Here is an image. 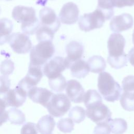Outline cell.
<instances>
[{"label": "cell", "mask_w": 134, "mask_h": 134, "mask_svg": "<svg viewBox=\"0 0 134 134\" xmlns=\"http://www.w3.org/2000/svg\"><path fill=\"white\" fill-rule=\"evenodd\" d=\"M13 18L21 23V28L24 34L33 35L40 26V22L36 16L35 10L31 7L18 5L12 12Z\"/></svg>", "instance_id": "6da1fadb"}, {"label": "cell", "mask_w": 134, "mask_h": 134, "mask_svg": "<svg viewBox=\"0 0 134 134\" xmlns=\"http://www.w3.org/2000/svg\"><path fill=\"white\" fill-rule=\"evenodd\" d=\"M98 91L104 99L109 102H114L120 99L121 88L120 85L107 72L99 73L97 80Z\"/></svg>", "instance_id": "7a4b0ae2"}, {"label": "cell", "mask_w": 134, "mask_h": 134, "mask_svg": "<svg viewBox=\"0 0 134 134\" xmlns=\"http://www.w3.org/2000/svg\"><path fill=\"white\" fill-rule=\"evenodd\" d=\"M55 49L52 41H41L32 47L30 53V65L41 66L54 54Z\"/></svg>", "instance_id": "3957f363"}, {"label": "cell", "mask_w": 134, "mask_h": 134, "mask_svg": "<svg viewBox=\"0 0 134 134\" xmlns=\"http://www.w3.org/2000/svg\"><path fill=\"white\" fill-rule=\"evenodd\" d=\"M106 20L104 13L100 9L96 8L92 13L84 14L80 16L78 24L81 30L88 32L101 28Z\"/></svg>", "instance_id": "277c9868"}, {"label": "cell", "mask_w": 134, "mask_h": 134, "mask_svg": "<svg viewBox=\"0 0 134 134\" xmlns=\"http://www.w3.org/2000/svg\"><path fill=\"white\" fill-rule=\"evenodd\" d=\"M71 104L67 96L63 93L53 94L46 108L49 113L53 117H61L70 109Z\"/></svg>", "instance_id": "5b68a950"}, {"label": "cell", "mask_w": 134, "mask_h": 134, "mask_svg": "<svg viewBox=\"0 0 134 134\" xmlns=\"http://www.w3.org/2000/svg\"><path fill=\"white\" fill-rule=\"evenodd\" d=\"M71 65L66 58L55 57L44 64L43 73L49 79H53L61 75L65 70L69 69Z\"/></svg>", "instance_id": "8992f818"}, {"label": "cell", "mask_w": 134, "mask_h": 134, "mask_svg": "<svg viewBox=\"0 0 134 134\" xmlns=\"http://www.w3.org/2000/svg\"><path fill=\"white\" fill-rule=\"evenodd\" d=\"M86 115L88 118L97 125L108 123L111 119V113L103 103H99L87 108Z\"/></svg>", "instance_id": "52a82bcc"}, {"label": "cell", "mask_w": 134, "mask_h": 134, "mask_svg": "<svg viewBox=\"0 0 134 134\" xmlns=\"http://www.w3.org/2000/svg\"><path fill=\"white\" fill-rule=\"evenodd\" d=\"M8 42L12 50L17 53L25 54L32 48V43L27 35L21 32L12 34Z\"/></svg>", "instance_id": "ba28073f"}, {"label": "cell", "mask_w": 134, "mask_h": 134, "mask_svg": "<svg viewBox=\"0 0 134 134\" xmlns=\"http://www.w3.org/2000/svg\"><path fill=\"white\" fill-rule=\"evenodd\" d=\"M43 76L41 66L30 65L26 76L21 80L18 86L28 93L32 87L36 86Z\"/></svg>", "instance_id": "9c48e42d"}, {"label": "cell", "mask_w": 134, "mask_h": 134, "mask_svg": "<svg viewBox=\"0 0 134 134\" xmlns=\"http://www.w3.org/2000/svg\"><path fill=\"white\" fill-rule=\"evenodd\" d=\"M126 40L122 35L118 33L111 34L107 41V48L109 55L111 58H119L125 55L124 52Z\"/></svg>", "instance_id": "30bf717a"}, {"label": "cell", "mask_w": 134, "mask_h": 134, "mask_svg": "<svg viewBox=\"0 0 134 134\" xmlns=\"http://www.w3.org/2000/svg\"><path fill=\"white\" fill-rule=\"evenodd\" d=\"M1 95L7 107L12 106L17 108L22 106L25 102L28 93L17 85L14 89H9L8 92Z\"/></svg>", "instance_id": "8fae6325"}, {"label": "cell", "mask_w": 134, "mask_h": 134, "mask_svg": "<svg viewBox=\"0 0 134 134\" xmlns=\"http://www.w3.org/2000/svg\"><path fill=\"white\" fill-rule=\"evenodd\" d=\"M40 24L52 29L55 33L59 29L61 24L55 12L51 8L44 7L39 12Z\"/></svg>", "instance_id": "7c38bea8"}, {"label": "cell", "mask_w": 134, "mask_h": 134, "mask_svg": "<svg viewBox=\"0 0 134 134\" xmlns=\"http://www.w3.org/2000/svg\"><path fill=\"white\" fill-rule=\"evenodd\" d=\"M79 9L73 2H68L63 5L59 15L61 23L66 25L76 23L79 19Z\"/></svg>", "instance_id": "4fadbf2b"}, {"label": "cell", "mask_w": 134, "mask_h": 134, "mask_svg": "<svg viewBox=\"0 0 134 134\" xmlns=\"http://www.w3.org/2000/svg\"><path fill=\"white\" fill-rule=\"evenodd\" d=\"M133 25V17L128 13H124L114 16L111 19L109 24L110 29L115 32H120L128 30Z\"/></svg>", "instance_id": "5bb4252c"}, {"label": "cell", "mask_w": 134, "mask_h": 134, "mask_svg": "<svg viewBox=\"0 0 134 134\" xmlns=\"http://www.w3.org/2000/svg\"><path fill=\"white\" fill-rule=\"evenodd\" d=\"M65 91L67 97L71 102L74 103H80L83 101L84 89L77 80H69L66 82Z\"/></svg>", "instance_id": "9a60e30c"}, {"label": "cell", "mask_w": 134, "mask_h": 134, "mask_svg": "<svg viewBox=\"0 0 134 134\" xmlns=\"http://www.w3.org/2000/svg\"><path fill=\"white\" fill-rule=\"evenodd\" d=\"M53 93L44 88L34 86L28 91V96L34 103L40 104L46 108Z\"/></svg>", "instance_id": "2e32d148"}, {"label": "cell", "mask_w": 134, "mask_h": 134, "mask_svg": "<svg viewBox=\"0 0 134 134\" xmlns=\"http://www.w3.org/2000/svg\"><path fill=\"white\" fill-rule=\"evenodd\" d=\"M84 47L80 42L71 41L65 46V52L67 54L66 58L72 64L73 62L80 60L84 53Z\"/></svg>", "instance_id": "e0dca14e"}, {"label": "cell", "mask_w": 134, "mask_h": 134, "mask_svg": "<svg viewBox=\"0 0 134 134\" xmlns=\"http://www.w3.org/2000/svg\"><path fill=\"white\" fill-rule=\"evenodd\" d=\"M70 69L72 76L77 79L84 78L90 72L87 63L81 59L73 62Z\"/></svg>", "instance_id": "ac0fdd59"}, {"label": "cell", "mask_w": 134, "mask_h": 134, "mask_svg": "<svg viewBox=\"0 0 134 134\" xmlns=\"http://www.w3.org/2000/svg\"><path fill=\"white\" fill-rule=\"evenodd\" d=\"M55 125V122L52 116L46 115L39 120L37 128L40 134H51Z\"/></svg>", "instance_id": "d6986e66"}, {"label": "cell", "mask_w": 134, "mask_h": 134, "mask_svg": "<svg viewBox=\"0 0 134 134\" xmlns=\"http://www.w3.org/2000/svg\"><path fill=\"white\" fill-rule=\"evenodd\" d=\"M13 29L12 21L7 18L0 19V45L8 41Z\"/></svg>", "instance_id": "ffe728a7"}, {"label": "cell", "mask_w": 134, "mask_h": 134, "mask_svg": "<svg viewBox=\"0 0 134 134\" xmlns=\"http://www.w3.org/2000/svg\"><path fill=\"white\" fill-rule=\"evenodd\" d=\"M87 63L90 68V71L94 73L103 72L106 67L104 59L99 55H93L90 57Z\"/></svg>", "instance_id": "44dd1931"}, {"label": "cell", "mask_w": 134, "mask_h": 134, "mask_svg": "<svg viewBox=\"0 0 134 134\" xmlns=\"http://www.w3.org/2000/svg\"><path fill=\"white\" fill-rule=\"evenodd\" d=\"M116 0H98L97 8L104 13L106 20H109L114 14V7L116 6Z\"/></svg>", "instance_id": "7402d4cb"}, {"label": "cell", "mask_w": 134, "mask_h": 134, "mask_svg": "<svg viewBox=\"0 0 134 134\" xmlns=\"http://www.w3.org/2000/svg\"><path fill=\"white\" fill-rule=\"evenodd\" d=\"M83 102L87 108L93 105L102 103V98L95 90H89L85 93Z\"/></svg>", "instance_id": "603a6c76"}, {"label": "cell", "mask_w": 134, "mask_h": 134, "mask_svg": "<svg viewBox=\"0 0 134 134\" xmlns=\"http://www.w3.org/2000/svg\"><path fill=\"white\" fill-rule=\"evenodd\" d=\"M8 120L12 124L20 125L26 121L24 114L16 107L10 108L8 111Z\"/></svg>", "instance_id": "cb8c5ba5"}, {"label": "cell", "mask_w": 134, "mask_h": 134, "mask_svg": "<svg viewBox=\"0 0 134 134\" xmlns=\"http://www.w3.org/2000/svg\"><path fill=\"white\" fill-rule=\"evenodd\" d=\"M111 132L114 134H122L127 129L126 121L122 118L111 119L108 122Z\"/></svg>", "instance_id": "d4e9b609"}, {"label": "cell", "mask_w": 134, "mask_h": 134, "mask_svg": "<svg viewBox=\"0 0 134 134\" xmlns=\"http://www.w3.org/2000/svg\"><path fill=\"white\" fill-rule=\"evenodd\" d=\"M120 103L124 109L134 111V92H123L120 98Z\"/></svg>", "instance_id": "484cf974"}, {"label": "cell", "mask_w": 134, "mask_h": 134, "mask_svg": "<svg viewBox=\"0 0 134 134\" xmlns=\"http://www.w3.org/2000/svg\"><path fill=\"white\" fill-rule=\"evenodd\" d=\"M54 34L52 29L40 24L36 31V38L39 42L52 41Z\"/></svg>", "instance_id": "4316f807"}, {"label": "cell", "mask_w": 134, "mask_h": 134, "mask_svg": "<svg viewBox=\"0 0 134 134\" xmlns=\"http://www.w3.org/2000/svg\"><path fill=\"white\" fill-rule=\"evenodd\" d=\"M49 85L53 91L59 93L64 90L66 87V82L65 77L61 74L57 77L49 79Z\"/></svg>", "instance_id": "83f0119b"}, {"label": "cell", "mask_w": 134, "mask_h": 134, "mask_svg": "<svg viewBox=\"0 0 134 134\" xmlns=\"http://www.w3.org/2000/svg\"><path fill=\"white\" fill-rule=\"evenodd\" d=\"M68 116L73 122L79 124L85 119L86 111L83 107L76 106L70 109Z\"/></svg>", "instance_id": "f1b7e54d"}, {"label": "cell", "mask_w": 134, "mask_h": 134, "mask_svg": "<svg viewBox=\"0 0 134 134\" xmlns=\"http://www.w3.org/2000/svg\"><path fill=\"white\" fill-rule=\"evenodd\" d=\"M57 127L63 133H70L74 130V123L70 118H61L57 123Z\"/></svg>", "instance_id": "f546056e"}, {"label": "cell", "mask_w": 134, "mask_h": 134, "mask_svg": "<svg viewBox=\"0 0 134 134\" xmlns=\"http://www.w3.org/2000/svg\"><path fill=\"white\" fill-rule=\"evenodd\" d=\"M128 54H126L125 55L116 58H107V62L110 66L115 69H119L125 66L128 62Z\"/></svg>", "instance_id": "4dcf8cb0"}, {"label": "cell", "mask_w": 134, "mask_h": 134, "mask_svg": "<svg viewBox=\"0 0 134 134\" xmlns=\"http://www.w3.org/2000/svg\"><path fill=\"white\" fill-rule=\"evenodd\" d=\"M14 70V63L10 60L3 61L0 65V72L3 75L7 76L12 74Z\"/></svg>", "instance_id": "1f68e13d"}, {"label": "cell", "mask_w": 134, "mask_h": 134, "mask_svg": "<svg viewBox=\"0 0 134 134\" xmlns=\"http://www.w3.org/2000/svg\"><path fill=\"white\" fill-rule=\"evenodd\" d=\"M123 92H134V76L128 75L122 81Z\"/></svg>", "instance_id": "d6a6232c"}, {"label": "cell", "mask_w": 134, "mask_h": 134, "mask_svg": "<svg viewBox=\"0 0 134 134\" xmlns=\"http://www.w3.org/2000/svg\"><path fill=\"white\" fill-rule=\"evenodd\" d=\"M6 107L5 102L0 94V126L8 120V112L5 110Z\"/></svg>", "instance_id": "836d02e7"}, {"label": "cell", "mask_w": 134, "mask_h": 134, "mask_svg": "<svg viewBox=\"0 0 134 134\" xmlns=\"http://www.w3.org/2000/svg\"><path fill=\"white\" fill-rule=\"evenodd\" d=\"M20 134H38L37 125L31 122H27L21 128Z\"/></svg>", "instance_id": "e575fe53"}, {"label": "cell", "mask_w": 134, "mask_h": 134, "mask_svg": "<svg viewBox=\"0 0 134 134\" xmlns=\"http://www.w3.org/2000/svg\"><path fill=\"white\" fill-rule=\"evenodd\" d=\"M10 86V80L7 76H0V93L4 94L8 92Z\"/></svg>", "instance_id": "d590c367"}, {"label": "cell", "mask_w": 134, "mask_h": 134, "mask_svg": "<svg viewBox=\"0 0 134 134\" xmlns=\"http://www.w3.org/2000/svg\"><path fill=\"white\" fill-rule=\"evenodd\" d=\"M111 129L108 123L98 124L94 128V134H110Z\"/></svg>", "instance_id": "8d00e7d4"}, {"label": "cell", "mask_w": 134, "mask_h": 134, "mask_svg": "<svg viewBox=\"0 0 134 134\" xmlns=\"http://www.w3.org/2000/svg\"><path fill=\"white\" fill-rule=\"evenodd\" d=\"M134 5V0H116V7L122 8L125 6H132Z\"/></svg>", "instance_id": "74e56055"}, {"label": "cell", "mask_w": 134, "mask_h": 134, "mask_svg": "<svg viewBox=\"0 0 134 134\" xmlns=\"http://www.w3.org/2000/svg\"><path fill=\"white\" fill-rule=\"evenodd\" d=\"M128 60L130 64L134 66V48H132L128 54Z\"/></svg>", "instance_id": "f35d334b"}, {"label": "cell", "mask_w": 134, "mask_h": 134, "mask_svg": "<svg viewBox=\"0 0 134 134\" xmlns=\"http://www.w3.org/2000/svg\"><path fill=\"white\" fill-rule=\"evenodd\" d=\"M132 42L134 44V30H133V32L132 34Z\"/></svg>", "instance_id": "ab89813d"}, {"label": "cell", "mask_w": 134, "mask_h": 134, "mask_svg": "<svg viewBox=\"0 0 134 134\" xmlns=\"http://www.w3.org/2000/svg\"><path fill=\"white\" fill-rule=\"evenodd\" d=\"M6 1H12V0H6Z\"/></svg>", "instance_id": "60d3db41"}]
</instances>
